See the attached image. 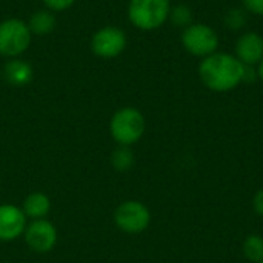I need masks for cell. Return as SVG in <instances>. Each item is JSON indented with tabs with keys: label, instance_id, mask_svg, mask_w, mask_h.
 <instances>
[{
	"label": "cell",
	"instance_id": "d6986e66",
	"mask_svg": "<svg viewBox=\"0 0 263 263\" xmlns=\"http://www.w3.org/2000/svg\"><path fill=\"white\" fill-rule=\"evenodd\" d=\"M242 5L247 12L263 17V0H242Z\"/></svg>",
	"mask_w": 263,
	"mask_h": 263
},
{
	"label": "cell",
	"instance_id": "ba28073f",
	"mask_svg": "<svg viewBox=\"0 0 263 263\" xmlns=\"http://www.w3.org/2000/svg\"><path fill=\"white\" fill-rule=\"evenodd\" d=\"M57 228L48 219L32 220L28 223L23 239L26 247L37 254H46L52 251L57 245Z\"/></svg>",
	"mask_w": 263,
	"mask_h": 263
},
{
	"label": "cell",
	"instance_id": "277c9868",
	"mask_svg": "<svg viewBox=\"0 0 263 263\" xmlns=\"http://www.w3.org/2000/svg\"><path fill=\"white\" fill-rule=\"evenodd\" d=\"M32 34L28 23L18 17H9L0 22V55L17 59L25 54L31 45Z\"/></svg>",
	"mask_w": 263,
	"mask_h": 263
},
{
	"label": "cell",
	"instance_id": "8992f818",
	"mask_svg": "<svg viewBox=\"0 0 263 263\" xmlns=\"http://www.w3.org/2000/svg\"><path fill=\"white\" fill-rule=\"evenodd\" d=\"M116 227L126 234H140L151 223V211L139 200H125L114 210Z\"/></svg>",
	"mask_w": 263,
	"mask_h": 263
},
{
	"label": "cell",
	"instance_id": "9c48e42d",
	"mask_svg": "<svg viewBox=\"0 0 263 263\" xmlns=\"http://www.w3.org/2000/svg\"><path fill=\"white\" fill-rule=\"evenodd\" d=\"M28 227V217L23 210L12 203L0 205V242H14L23 237Z\"/></svg>",
	"mask_w": 263,
	"mask_h": 263
},
{
	"label": "cell",
	"instance_id": "7402d4cb",
	"mask_svg": "<svg viewBox=\"0 0 263 263\" xmlns=\"http://www.w3.org/2000/svg\"><path fill=\"white\" fill-rule=\"evenodd\" d=\"M259 263H263V260H262V262H259Z\"/></svg>",
	"mask_w": 263,
	"mask_h": 263
},
{
	"label": "cell",
	"instance_id": "4fadbf2b",
	"mask_svg": "<svg viewBox=\"0 0 263 263\" xmlns=\"http://www.w3.org/2000/svg\"><path fill=\"white\" fill-rule=\"evenodd\" d=\"M26 23H28V28H29L32 35L43 37V35H48L49 32L54 31V28H55V15H54V12H51L46 8L39 9V11H34L31 14L29 20Z\"/></svg>",
	"mask_w": 263,
	"mask_h": 263
},
{
	"label": "cell",
	"instance_id": "5bb4252c",
	"mask_svg": "<svg viewBox=\"0 0 263 263\" xmlns=\"http://www.w3.org/2000/svg\"><path fill=\"white\" fill-rule=\"evenodd\" d=\"M136 163V156L131 146H117L111 154V165L119 173H126L133 170Z\"/></svg>",
	"mask_w": 263,
	"mask_h": 263
},
{
	"label": "cell",
	"instance_id": "2e32d148",
	"mask_svg": "<svg viewBox=\"0 0 263 263\" xmlns=\"http://www.w3.org/2000/svg\"><path fill=\"white\" fill-rule=\"evenodd\" d=\"M194 15H193V9L188 6V5H174L171 6V12H170V22L174 25V26H179V28H186L190 26L193 22Z\"/></svg>",
	"mask_w": 263,
	"mask_h": 263
},
{
	"label": "cell",
	"instance_id": "7a4b0ae2",
	"mask_svg": "<svg viewBox=\"0 0 263 263\" xmlns=\"http://www.w3.org/2000/svg\"><path fill=\"white\" fill-rule=\"evenodd\" d=\"M146 120L140 109L123 106L117 109L109 120V134L119 146H133L145 134Z\"/></svg>",
	"mask_w": 263,
	"mask_h": 263
},
{
	"label": "cell",
	"instance_id": "5b68a950",
	"mask_svg": "<svg viewBox=\"0 0 263 263\" xmlns=\"http://www.w3.org/2000/svg\"><path fill=\"white\" fill-rule=\"evenodd\" d=\"M180 42L183 49L199 59H205L219 51L220 39L217 31L206 23H191L182 31Z\"/></svg>",
	"mask_w": 263,
	"mask_h": 263
},
{
	"label": "cell",
	"instance_id": "e0dca14e",
	"mask_svg": "<svg viewBox=\"0 0 263 263\" xmlns=\"http://www.w3.org/2000/svg\"><path fill=\"white\" fill-rule=\"evenodd\" d=\"M247 22H248V15L243 8H231L223 17L225 26L231 31L243 29L247 26Z\"/></svg>",
	"mask_w": 263,
	"mask_h": 263
},
{
	"label": "cell",
	"instance_id": "30bf717a",
	"mask_svg": "<svg viewBox=\"0 0 263 263\" xmlns=\"http://www.w3.org/2000/svg\"><path fill=\"white\" fill-rule=\"evenodd\" d=\"M234 55L245 66H257L263 59V35L257 31H247L236 40Z\"/></svg>",
	"mask_w": 263,
	"mask_h": 263
},
{
	"label": "cell",
	"instance_id": "8fae6325",
	"mask_svg": "<svg viewBox=\"0 0 263 263\" xmlns=\"http://www.w3.org/2000/svg\"><path fill=\"white\" fill-rule=\"evenodd\" d=\"M3 76L6 82L12 86H26L28 83H31L34 77V71L26 60L17 57V59H8V62L3 66Z\"/></svg>",
	"mask_w": 263,
	"mask_h": 263
},
{
	"label": "cell",
	"instance_id": "7c38bea8",
	"mask_svg": "<svg viewBox=\"0 0 263 263\" xmlns=\"http://www.w3.org/2000/svg\"><path fill=\"white\" fill-rule=\"evenodd\" d=\"M25 213V216L31 220H40L46 219V216L51 211V199L40 191H34L28 194L20 206Z\"/></svg>",
	"mask_w": 263,
	"mask_h": 263
},
{
	"label": "cell",
	"instance_id": "44dd1931",
	"mask_svg": "<svg viewBox=\"0 0 263 263\" xmlns=\"http://www.w3.org/2000/svg\"><path fill=\"white\" fill-rule=\"evenodd\" d=\"M256 71H257V79L263 82V59L259 62V65L256 66Z\"/></svg>",
	"mask_w": 263,
	"mask_h": 263
},
{
	"label": "cell",
	"instance_id": "52a82bcc",
	"mask_svg": "<svg viewBox=\"0 0 263 263\" xmlns=\"http://www.w3.org/2000/svg\"><path fill=\"white\" fill-rule=\"evenodd\" d=\"M128 45L126 32L119 26H103L97 29L89 42L91 51L96 57L100 59H114L119 57Z\"/></svg>",
	"mask_w": 263,
	"mask_h": 263
},
{
	"label": "cell",
	"instance_id": "9a60e30c",
	"mask_svg": "<svg viewBox=\"0 0 263 263\" xmlns=\"http://www.w3.org/2000/svg\"><path fill=\"white\" fill-rule=\"evenodd\" d=\"M243 256L253 263H259L263 260V237L260 234H250L243 240L242 245Z\"/></svg>",
	"mask_w": 263,
	"mask_h": 263
},
{
	"label": "cell",
	"instance_id": "6da1fadb",
	"mask_svg": "<svg viewBox=\"0 0 263 263\" xmlns=\"http://www.w3.org/2000/svg\"><path fill=\"white\" fill-rule=\"evenodd\" d=\"M197 74L210 91L228 92L243 83L245 65L234 54L217 51L200 60Z\"/></svg>",
	"mask_w": 263,
	"mask_h": 263
},
{
	"label": "cell",
	"instance_id": "3957f363",
	"mask_svg": "<svg viewBox=\"0 0 263 263\" xmlns=\"http://www.w3.org/2000/svg\"><path fill=\"white\" fill-rule=\"evenodd\" d=\"M170 0H129L128 20L140 31H156L170 20Z\"/></svg>",
	"mask_w": 263,
	"mask_h": 263
},
{
	"label": "cell",
	"instance_id": "ac0fdd59",
	"mask_svg": "<svg viewBox=\"0 0 263 263\" xmlns=\"http://www.w3.org/2000/svg\"><path fill=\"white\" fill-rule=\"evenodd\" d=\"M45 8L49 9L51 12H63L69 9L77 0H42Z\"/></svg>",
	"mask_w": 263,
	"mask_h": 263
},
{
	"label": "cell",
	"instance_id": "ffe728a7",
	"mask_svg": "<svg viewBox=\"0 0 263 263\" xmlns=\"http://www.w3.org/2000/svg\"><path fill=\"white\" fill-rule=\"evenodd\" d=\"M253 208H254V211L263 217V188H260L257 193H256V196H254V200H253Z\"/></svg>",
	"mask_w": 263,
	"mask_h": 263
}]
</instances>
